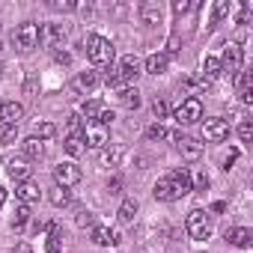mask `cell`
<instances>
[{
	"mask_svg": "<svg viewBox=\"0 0 253 253\" xmlns=\"http://www.w3.org/2000/svg\"><path fill=\"white\" fill-rule=\"evenodd\" d=\"M152 194H155V200H164V203L173 200V191H170V182H167V179H158L155 188H152Z\"/></svg>",
	"mask_w": 253,
	"mask_h": 253,
	"instance_id": "31",
	"label": "cell"
},
{
	"mask_svg": "<svg viewBox=\"0 0 253 253\" xmlns=\"http://www.w3.org/2000/svg\"><path fill=\"white\" fill-rule=\"evenodd\" d=\"M235 158H238V149H229V155L223 158V170H229V167L235 164Z\"/></svg>",
	"mask_w": 253,
	"mask_h": 253,
	"instance_id": "47",
	"label": "cell"
},
{
	"mask_svg": "<svg viewBox=\"0 0 253 253\" xmlns=\"http://www.w3.org/2000/svg\"><path fill=\"white\" fill-rule=\"evenodd\" d=\"M15 194H18V200H21L24 206H30V203H36V200H39V185H33V182L27 179V182H21V185H18V191H15Z\"/></svg>",
	"mask_w": 253,
	"mask_h": 253,
	"instance_id": "21",
	"label": "cell"
},
{
	"mask_svg": "<svg viewBox=\"0 0 253 253\" xmlns=\"http://www.w3.org/2000/svg\"><path fill=\"white\" fill-rule=\"evenodd\" d=\"M116 214H119L122 223H131L134 214H137V200H134V197H125V200L119 203V211H116Z\"/></svg>",
	"mask_w": 253,
	"mask_h": 253,
	"instance_id": "23",
	"label": "cell"
},
{
	"mask_svg": "<svg viewBox=\"0 0 253 253\" xmlns=\"http://www.w3.org/2000/svg\"><path fill=\"white\" fill-rule=\"evenodd\" d=\"M63 146H66V152H69L72 158H78V155H84V149H86V146H84V137H81V134H69Z\"/></svg>",
	"mask_w": 253,
	"mask_h": 253,
	"instance_id": "26",
	"label": "cell"
},
{
	"mask_svg": "<svg viewBox=\"0 0 253 253\" xmlns=\"http://www.w3.org/2000/svg\"><path fill=\"white\" fill-rule=\"evenodd\" d=\"M152 113H155V119H164V116L170 113L167 101H164V98H155V101H152Z\"/></svg>",
	"mask_w": 253,
	"mask_h": 253,
	"instance_id": "39",
	"label": "cell"
},
{
	"mask_svg": "<svg viewBox=\"0 0 253 253\" xmlns=\"http://www.w3.org/2000/svg\"><path fill=\"white\" fill-rule=\"evenodd\" d=\"M203 75H206V78H217V75H220V57H211V54H209V57L203 60Z\"/></svg>",
	"mask_w": 253,
	"mask_h": 253,
	"instance_id": "30",
	"label": "cell"
},
{
	"mask_svg": "<svg viewBox=\"0 0 253 253\" xmlns=\"http://www.w3.org/2000/svg\"><path fill=\"white\" fill-rule=\"evenodd\" d=\"M146 137H149V140H161V137H167V128H164L161 122H152L149 128H146Z\"/></svg>",
	"mask_w": 253,
	"mask_h": 253,
	"instance_id": "36",
	"label": "cell"
},
{
	"mask_svg": "<svg viewBox=\"0 0 253 253\" xmlns=\"http://www.w3.org/2000/svg\"><path fill=\"white\" fill-rule=\"evenodd\" d=\"M27 220H30V209H27V206H24V203H21V206H18V209H15V220H12V229H18V232H21V229H24V223H27Z\"/></svg>",
	"mask_w": 253,
	"mask_h": 253,
	"instance_id": "33",
	"label": "cell"
},
{
	"mask_svg": "<svg viewBox=\"0 0 253 253\" xmlns=\"http://www.w3.org/2000/svg\"><path fill=\"white\" fill-rule=\"evenodd\" d=\"M197 119H203V101H200L197 95H188V98L176 107V122H179V125H191V122H197Z\"/></svg>",
	"mask_w": 253,
	"mask_h": 253,
	"instance_id": "5",
	"label": "cell"
},
{
	"mask_svg": "<svg viewBox=\"0 0 253 253\" xmlns=\"http://www.w3.org/2000/svg\"><path fill=\"white\" fill-rule=\"evenodd\" d=\"M6 173H9V179H15V182L21 185V182H27V179H30L33 167H30V161H27V158H12V161L6 164Z\"/></svg>",
	"mask_w": 253,
	"mask_h": 253,
	"instance_id": "14",
	"label": "cell"
},
{
	"mask_svg": "<svg viewBox=\"0 0 253 253\" xmlns=\"http://www.w3.org/2000/svg\"><path fill=\"white\" fill-rule=\"evenodd\" d=\"M98 113H101V104H98V101H86V104H84V116H86V119H92V122H95V119H98Z\"/></svg>",
	"mask_w": 253,
	"mask_h": 253,
	"instance_id": "38",
	"label": "cell"
},
{
	"mask_svg": "<svg viewBox=\"0 0 253 253\" xmlns=\"http://www.w3.org/2000/svg\"><path fill=\"white\" fill-rule=\"evenodd\" d=\"M63 39H66V27L63 24H45V27H39V42L45 48H60Z\"/></svg>",
	"mask_w": 253,
	"mask_h": 253,
	"instance_id": "11",
	"label": "cell"
},
{
	"mask_svg": "<svg viewBox=\"0 0 253 253\" xmlns=\"http://www.w3.org/2000/svg\"><path fill=\"white\" fill-rule=\"evenodd\" d=\"M167 182H170V191H173V200H182L185 194H191L194 191V185H191V173L182 167V170H173L170 176H167Z\"/></svg>",
	"mask_w": 253,
	"mask_h": 253,
	"instance_id": "8",
	"label": "cell"
},
{
	"mask_svg": "<svg viewBox=\"0 0 253 253\" xmlns=\"http://www.w3.org/2000/svg\"><path fill=\"white\" fill-rule=\"evenodd\" d=\"M69 128H72V134H78V128H81V116H78V113L69 116Z\"/></svg>",
	"mask_w": 253,
	"mask_h": 253,
	"instance_id": "48",
	"label": "cell"
},
{
	"mask_svg": "<svg viewBox=\"0 0 253 253\" xmlns=\"http://www.w3.org/2000/svg\"><path fill=\"white\" fill-rule=\"evenodd\" d=\"M226 137H229V122L226 119L211 116V119H206L200 125V140L203 143H223Z\"/></svg>",
	"mask_w": 253,
	"mask_h": 253,
	"instance_id": "2",
	"label": "cell"
},
{
	"mask_svg": "<svg viewBox=\"0 0 253 253\" xmlns=\"http://www.w3.org/2000/svg\"><path fill=\"white\" fill-rule=\"evenodd\" d=\"M244 66V54H241V45L238 42H229L223 48V57H220V72H229V75H238Z\"/></svg>",
	"mask_w": 253,
	"mask_h": 253,
	"instance_id": "6",
	"label": "cell"
},
{
	"mask_svg": "<svg viewBox=\"0 0 253 253\" xmlns=\"http://www.w3.org/2000/svg\"><path fill=\"white\" fill-rule=\"evenodd\" d=\"M36 86H39V81H36V75H27V81H24V92L30 95V92H36Z\"/></svg>",
	"mask_w": 253,
	"mask_h": 253,
	"instance_id": "44",
	"label": "cell"
},
{
	"mask_svg": "<svg viewBox=\"0 0 253 253\" xmlns=\"http://www.w3.org/2000/svg\"><path fill=\"white\" fill-rule=\"evenodd\" d=\"M48 200L60 209V206H69L72 203V194H69V188H60V185H54L51 188V194H48Z\"/></svg>",
	"mask_w": 253,
	"mask_h": 253,
	"instance_id": "27",
	"label": "cell"
},
{
	"mask_svg": "<svg viewBox=\"0 0 253 253\" xmlns=\"http://www.w3.org/2000/svg\"><path fill=\"white\" fill-rule=\"evenodd\" d=\"M3 203H6V188L0 185V209H3Z\"/></svg>",
	"mask_w": 253,
	"mask_h": 253,
	"instance_id": "52",
	"label": "cell"
},
{
	"mask_svg": "<svg viewBox=\"0 0 253 253\" xmlns=\"http://www.w3.org/2000/svg\"><path fill=\"white\" fill-rule=\"evenodd\" d=\"M78 226H81V229H86V226H89V229H92V226H95V214H92V211H86V209H84V211H81V214H78Z\"/></svg>",
	"mask_w": 253,
	"mask_h": 253,
	"instance_id": "40",
	"label": "cell"
},
{
	"mask_svg": "<svg viewBox=\"0 0 253 253\" xmlns=\"http://www.w3.org/2000/svg\"><path fill=\"white\" fill-rule=\"evenodd\" d=\"M45 250H48V253H63V235H60V226H57V223H48V241H45Z\"/></svg>",
	"mask_w": 253,
	"mask_h": 253,
	"instance_id": "22",
	"label": "cell"
},
{
	"mask_svg": "<svg viewBox=\"0 0 253 253\" xmlns=\"http://www.w3.org/2000/svg\"><path fill=\"white\" fill-rule=\"evenodd\" d=\"M167 63H170V57H167L164 51L149 54V57H146V72H149V75H164V72H167Z\"/></svg>",
	"mask_w": 253,
	"mask_h": 253,
	"instance_id": "19",
	"label": "cell"
},
{
	"mask_svg": "<svg viewBox=\"0 0 253 253\" xmlns=\"http://www.w3.org/2000/svg\"><path fill=\"white\" fill-rule=\"evenodd\" d=\"M185 229H188V235H191V238L206 241V238L211 235V220H209V211L194 209V211L188 214V220H185Z\"/></svg>",
	"mask_w": 253,
	"mask_h": 253,
	"instance_id": "3",
	"label": "cell"
},
{
	"mask_svg": "<svg viewBox=\"0 0 253 253\" xmlns=\"http://www.w3.org/2000/svg\"><path fill=\"white\" fill-rule=\"evenodd\" d=\"M54 134H57L54 122H33V128H30V137H36V140H48Z\"/></svg>",
	"mask_w": 253,
	"mask_h": 253,
	"instance_id": "25",
	"label": "cell"
},
{
	"mask_svg": "<svg viewBox=\"0 0 253 253\" xmlns=\"http://www.w3.org/2000/svg\"><path fill=\"white\" fill-rule=\"evenodd\" d=\"M89 238H92L98 247H116V244H119V232L110 229V226H92V229H89Z\"/></svg>",
	"mask_w": 253,
	"mask_h": 253,
	"instance_id": "13",
	"label": "cell"
},
{
	"mask_svg": "<svg viewBox=\"0 0 253 253\" xmlns=\"http://www.w3.org/2000/svg\"><path fill=\"white\" fill-rule=\"evenodd\" d=\"M122 104L128 107V110H137V107H140V92H137V86L122 89Z\"/></svg>",
	"mask_w": 253,
	"mask_h": 253,
	"instance_id": "29",
	"label": "cell"
},
{
	"mask_svg": "<svg viewBox=\"0 0 253 253\" xmlns=\"http://www.w3.org/2000/svg\"><path fill=\"white\" fill-rule=\"evenodd\" d=\"M86 57L89 63L95 66H104V63H113V42L98 36V33H89L86 36Z\"/></svg>",
	"mask_w": 253,
	"mask_h": 253,
	"instance_id": "1",
	"label": "cell"
},
{
	"mask_svg": "<svg viewBox=\"0 0 253 253\" xmlns=\"http://www.w3.org/2000/svg\"><path fill=\"white\" fill-rule=\"evenodd\" d=\"M12 42H15V48H18L21 54L33 51V48L39 45V27H36L33 21L18 24V27H15V33H12Z\"/></svg>",
	"mask_w": 253,
	"mask_h": 253,
	"instance_id": "4",
	"label": "cell"
},
{
	"mask_svg": "<svg viewBox=\"0 0 253 253\" xmlns=\"http://www.w3.org/2000/svg\"><path fill=\"white\" fill-rule=\"evenodd\" d=\"M229 9H232V3H229V0H217V3H214V9H211V27H214V24H220V21L229 15Z\"/></svg>",
	"mask_w": 253,
	"mask_h": 253,
	"instance_id": "28",
	"label": "cell"
},
{
	"mask_svg": "<svg viewBox=\"0 0 253 253\" xmlns=\"http://www.w3.org/2000/svg\"><path fill=\"white\" fill-rule=\"evenodd\" d=\"M21 116H24V107L18 101H3L0 104V128H12V125H18Z\"/></svg>",
	"mask_w": 253,
	"mask_h": 253,
	"instance_id": "10",
	"label": "cell"
},
{
	"mask_svg": "<svg viewBox=\"0 0 253 253\" xmlns=\"http://www.w3.org/2000/svg\"><path fill=\"white\" fill-rule=\"evenodd\" d=\"M54 12H75V9H84V3H72V0H51L48 3Z\"/></svg>",
	"mask_w": 253,
	"mask_h": 253,
	"instance_id": "32",
	"label": "cell"
},
{
	"mask_svg": "<svg viewBox=\"0 0 253 253\" xmlns=\"http://www.w3.org/2000/svg\"><path fill=\"white\" fill-rule=\"evenodd\" d=\"M191 9H194L191 0H176V3H173V12H176V15H188Z\"/></svg>",
	"mask_w": 253,
	"mask_h": 253,
	"instance_id": "41",
	"label": "cell"
},
{
	"mask_svg": "<svg viewBox=\"0 0 253 253\" xmlns=\"http://www.w3.org/2000/svg\"><path fill=\"white\" fill-rule=\"evenodd\" d=\"M21 149H24L27 161H36V158H42V155H45V143H42V140H36V137H27V140L21 143Z\"/></svg>",
	"mask_w": 253,
	"mask_h": 253,
	"instance_id": "24",
	"label": "cell"
},
{
	"mask_svg": "<svg viewBox=\"0 0 253 253\" xmlns=\"http://www.w3.org/2000/svg\"><path fill=\"white\" fill-rule=\"evenodd\" d=\"M119 188H122V179H119V176H113V179L107 182V194H119Z\"/></svg>",
	"mask_w": 253,
	"mask_h": 253,
	"instance_id": "46",
	"label": "cell"
},
{
	"mask_svg": "<svg viewBox=\"0 0 253 253\" xmlns=\"http://www.w3.org/2000/svg\"><path fill=\"white\" fill-rule=\"evenodd\" d=\"M95 86H98V72H92V69L78 72V75H75V81H72V89H75V92H81V95L92 92Z\"/></svg>",
	"mask_w": 253,
	"mask_h": 253,
	"instance_id": "12",
	"label": "cell"
},
{
	"mask_svg": "<svg viewBox=\"0 0 253 253\" xmlns=\"http://www.w3.org/2000/svg\"><path fill=\"white\" fill-rule=\"evenodd\" d=\"M223 209H226V203H223V200H217V203H211V211H214V214H220Z\"/></svg>",
	"mask_w": 253,
	"mask_h": 253,
	"instance_id": "50",
	"label": "cell"
},
{
	"mask_svg": "<svg viewBox=\"0 0 253 253\" xmlns=\"http://www.w3.org/2000/svg\"><path fill=\"white\" fill-rule=\"evenodd\" d=\"M78 182H81V167H78V164L63 161V164L54 167V185H60V188H72V185H78Z\"/></svg>",
	"mask_w": 253,
	"mask_h": 253,
	"instance_id": "7",
	"label": "cell"
},
{
	"mask_svg": "<svg viewBox=\"0 0 253 253\" xmlns=\"http://www.w3.org/2000/svg\"><path fill=\"white\" fill-rule=\"evenodd\" d=\"M18 140V125H12V128H3L0 131V146H12Z\"/></svg>",
	"mask_w": 253,
	"mask_h": 253,
	"instance_id": "34",
	"label": "cell"
},
{
	"mask_svg": "<svg viewBox=\"0 0 253 253\" xmlns=\"http://www.w3.org/2000/svg\"><path fill=\"white\" fill-rule=\"evenodd\" d=\"M179 51H182V39H179V33H173V36L167 39V51H164V54L173 57V54H179Z\"/></svg>",
	"mask_w": 253,
	"mask_h": 253,
	"instance_id": "37",
	"label": "cell"
},
{
	"mask_svg": "<svg viewBox=\"0 0 253 253\" xmlns=\"http://www.w3.org/2000/svg\"><path fill=\"white\" fill-rule=\"evenodd\" d=\"M12 253H30V244H18V247H15Z\"/></svg>",
	"mask_w": 253,
	"mask_h": 253,
	"instance_id": "51",
	"label": "cell"
},
{
	"mask_svg": "<svg viewBox=\"0 0 253 253\" xmlns=\"http://www.w3.org/2000/svg\"><path fill=\"white\" fill-rule=\"evenodd\" d=\"M0 75H3V63H0Z\"/></svg>",
	"mask_w": 253,
	"mask_h": 253,
	"instance_id": "53",
	"label": "cell"
},
{
	"mask_svg": "<svg viewBox=\"0 0 253 253\" xmlns=\"http://www.w3.org/2000/svg\"><path fill=\"white\" fill-rule=\"evenodd\" d=\"M191 185H194L197 191H206V188H209V176H206V173H197V176H191Z\"/></svg>",
	"mask_w": 253,
	"mask_h": 253,
	"instance_id": "42",
	"label": "cell"
},
{
	"mask_svg": "<svg viewBox=\"0 0 253 253\" xmlns=\"http://www.w3.org/2000/svg\"><path fill=\"white\" fill-rule=\"evenodd\" d=\"M122 158H125V146H119V143L101 149V164H104V167H119Z\"/></svg>",
	"mask_w": 253,
	"mask_h": 253,
	"instance_id": "18",
	"label": "cell"
},
{
	"mask_svg": "<svg viewBox=\"0 0 253 253\" xmlns=\"http://www.w3.org/2000/svg\"><path fill=\"white\" fill-rule=\"evenodd\" d=\"M140 18H143V24H161L164 21V9H161L158 0H143L140 3Z\"/></svg>",
	"mask_w": 253,
	"mask_h": 253,
	"instance_id": "15",
	"label": "cell"
},
{
	"mask_svg": "<svg viewBox=\"0 0 253 253\" xmlns=\"http://www.w3.org/2000/svg\"><path fill=\"white\" fill-rule=\"evenodd\" d=\"M81 137H84V143L92 146V149H104V146H107V128H104V125H98V122H89Z\"/></svg>",
	"mask_w": 253,
	"mask_h": 253,
	"instance_id": "9",
	"label": "cell"
},
{
	"mask_svg": "<svg viewBox=\"0 0 253 253\" xmlns=\"http://www.w3.org/2000/svg\"><path fill=\"white\" fill-rule=\"evenodd\" d=\"M179 152H182L188 161H197V158L203 155V143H197V140H191V137H179Z\"/></svg>",
	"mask_w": 253,
	"mask_h": 253,
	"instance_id": "20",
	"label": "cell"
},
{
	"mask_svg": "<svg viewBox=\"0 0 253 253\" xmlns=\"http://www.w3.org/2000/svg\"><path fill=\"white\" fill-rule=\"evenodd\" d=\"M238 137H241L244 143L253 137V125H250V122H241V125H238Z\"/></svg>",
	"mask_w": 253,
	"mask_h": 253,
	"instance_id": "43",
	"label": "cell"
},
{
	"mask_svg": "<svg viewBox=\"0 0 253 253\" xmlns=\"http://www.w3.org/2000/svg\"><path fill=\"white\" fill-rule=\"evenodd\" d=\"M238 95H241V101H244V104H250V101H253V86H241V89H238Z\"/></svg>",
	"mask_w": 253,
	"mask_h": 253,
	"instance_id": "45",
	"label": "cell"
},
{
	"mask_svg": "<svg viewBox=\"0 0 253 253\" xmlns=\"http://www.w3.org/2000/svg\"><path fill=\"white\" fill-rule=\"evenodd\" d=\"M104 84H107V86H122V84H125L116 66H110V69H107V75H104Z\"/></svg>",
	"mask_w": 253,
	"mask_h": 253,
	"instance_id": "35",
	"label": "cell"
},
{
	"mask_svg": "<svg viewBox=\"0 0 253 253\" xmlns=\"http://www.w3.org/2000/svg\"><path fill=\"white\" fill-rule=\"evenodd\" d=\"M226 241L232 247H250L253 244V229H247V226H229L226 229Z\"/></svg>",
	"mask_w": 253,
	"mask_h": 253,
	"instance_id": "16",
	"label": "cell"
},
{
	"mask_svg": "<svg viewBox=\"0 0 253 253\" xmlns=\"http://www.w3.org/2000/svg\"><path fill=\"white\" fill-rule=\"evenodd\" d=\"M116 69H119L122 81H134V78L140 75V60H137L134 54H128V57H122V63H119Z\"/></svg>",
	"mask_w": 253,
	"mask_h": 253,
	"instance_id": "17",
	"label": "cell"
},
{
	"mask_svg": "<svg viewBox=\"0 0 253 253\" xmlns=\"http://www.w3.org/2000/svg\"><path fill=\"white\" fill-rule=\"evenodd\" d=\"M54 57H57V63H69V60H72V57H69V51H57Z\"/></svg>",
	"mask_w": 253,
	"mask_h": 253,
	"instance_id": "49",
	"label": "cell"
}]
</instances>
